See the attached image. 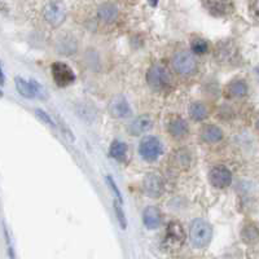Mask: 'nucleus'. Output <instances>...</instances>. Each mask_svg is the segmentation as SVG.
<instances>
[{
  "instance_id": "nucleus-1",
  "label": "nucleus",
  "mask_w": 259,
  "mask_h": 259,
  "mask_svg": "<svg viewBox=\"0 0 259 259\" xmlns=\"http://www.w3.org/2000/svg\"><path fill=\"white\" fill-rule=\"evenodd\" d=\"M212 237V228L209 222L203 219H194L189 228V240L194 247L202 249L210 244Z\"/></svg>"
},
{
  "instance_id": "nucleus-2",
  "label": "nucleus",
  "mask_w": 259,
  "mask_h": 259,
  "mask_svg": "<svg viewBox=\"0 0 259 259\" xmlns=\"http://www.w3.org/2000/svg\"><path fill=\"white\" fill-rule=\"evenodd\" d=\"M162 148L161 142L154 136H147L142 140L140 145H139V154L144 161L153 162L159 158L162 154Z\"/></svg>"
},
{
  "instance_id": "nucleus-3",
  "label": "nucleus",
  "mask_w": 259,
  "mask_h": 259,
  "mask_svg": "<svg viewBox=\"0 0 259 259\" xmlns=\"http://www.w3.org/2000/svg\"><path fill=\"white\" fill-rule=\"evenodd\" d=\"M170 73L162 65H153L147 73V82L153 90H163L170 84Z\"/></svg>"
},
{
  "instance_id": "nucleus-4",
  "label": "nucleus",
  "mask_w": 259,
  "mask_h": 259,
  "mask_svg": "<svg viewBox=\"0 0 259 259\" xmlns=\"http://www.w3.org/2000/svg\"><path fill=\"white\" fill-rule=\"evenodd\" d=\"M172 66H174L177 73L183 74V75H189V74H193L197 70V61L192 53L182 51V52L175 53L174 57H172Z\"/></svg>"
},
{
  "instance_id": "nucleus-5",
  "label": "nucleus",
  "mask_w": 259,
  "mask_h": 259,
  "mask_svg": "<svg viewBox=\"0 0 259 259\" xmlns=\"http://www.w3.org/2000/svg\"><path fill=\"white\" fill-rule=\"evenodd\" d=\"M184 241H186V232L183 230L182 224L178 222H171L166 230L163 246L171 250H177L184 244Z\"/></svg>"
},
{
  "instance_id": "nucleus-6",
  "label": "nucleus",
  "mask_w": 259,
  "mask_h": 259,
  "mask_svg": "<svg viewBox=\"0 0 259 259\" xmlns=\"http://www.w3.org/2000/svg\"><path fill=\"white\" fill-rule=\"evenodd\" d=\"M51 73L53 80L59 87H68L75 82V74L69 65L64 62H53L51 65Z\"/></svg>"
},
{
  "instance_id": "nucleus-7",
  "label": "nucleus",
  "mask_w": 259,
  "mask_h": 259,
  "mask_svg": "<svg viewBox=\"0 0 259 259\" xmlns=\"http://www.w3.org/2000/svg\"><path fill=\"white\" fill-rule=\"evenodd\" d=\"M16 89L21 96L26 97V99H35V97L46 96V90L39 84L36 80H26L21 77L15 78Z\"/></svg>"
},
{
  "instance_id": "nucleus-8",
  "label": "nucleus",
  "mask_w": 259,
  "mask_h": 259,
  "mask_svg": "<svg viewBox=\"0 0 259 259\" xmlns=\"http://www.w3.org/2000/svg\"><path fill=\"white\" fill-rule=\"evenodd\" d=\"M46 21L52 27H59L65 21V8L64 4L60 2H50L46 4L43 11Z\"/></svg>"
},
{
  "instance_id": "nucleus-9",
  "label": "nucleus",
  "mask_w": 259,
  "mask_h": 259,
  "mask_svg": "<svg viewBox=\"0 0 259 259\" xmlns=\"http://www.w3.org/2000/svg\"><path fill=\"white\" fill-rule=\"evenodd\" d=\"M143 184H144L145 193L152 198L159 197L163 193V189H165V182H163L161 175L157 174V172H149L144 178Z\"/></svg>"
},
{
  "instance_id": "nucleus-10",
  "label": "nucleus",
  "mask_w": 259,
  "mask_h": 259,
  "mask_svg": "<svg viewBox=\"0 0 259 259\" xmlns=\"http://www.w3.org/2000/svg\"><path fill=\"white\" fill-rule=\"evenodd\" d=\"M108 109H109V113L112 114V117L114 118H127L133 114V110H131V106H130L128 101L122 95H118V96L113 97L112 100H110Z\"/></svg>"
},
{
  "instance_id": "nucleus-11",
  "label": "nucleus",
  "mask_w": 259,
  "mask_h": 259,
  "mask_svg": "<svg viewBox=\"0 0 259 259\" xmlns=\"http://www.w3.org/2000/svg\"><path fill=\"white\" fill-rule=\"evenodd\" d=\"M209 179L215 188H227L232 183V174L224 166H217L210 171Z\"/></svg>"
},
{
  "instance_id": "nucleus-12",
  "label": "nucleus",
  "mask_w": 259,
  "mask_h": 259,
  "mask_svg": "<svg viewBox=\"0 0 259 259\" xmlns=\"http://www.w3.org/2000/svg\"><path fill=\"white\" fill-rule=\"evenodd\" d=\"M162 214L158 207L148 206L143 212V222L148 230H157L161 226Z\"/></svg>"
},
{
  "instance_id": "nucleus-13",
  "label": "nucleus",
  "mask_w": 259,
  "mask_h": 259,
  "mask_svg": "<svg viewBox=\"0 0 259 259\" xmlns=\"http://www.w3.org/2000/svg\"><path fill=\"white\" fill-rule=\"evenodd\" d=\"M203 6L212 16L222 17V16L230 15L233 9V3L231 2H203Z\"/></svg>"
},
{
  "instance_id": "nucleus-14",
  "label": "nucleus",
  "mask_w": 259,
  "mask_h": 259,
  "mask_svg": "<svg viewBox=\"0 0 259 259\" xmlns=\"http://www.w3.org/2000/svg\"><path fill=\"white\" fill-rule=\"evenodd\" d=\"M236 53V48L231 40L221 41L217 45V50H215V57L221 62H226L232 60L233 55Z\"/></svg>"
},
{
  "instance_id": "nucleus-15",
  "label": "nucleus",
  "mask_w": 259,
  "mask_h": 259,
  "mask_svg": "<svg viewBox=\"0 0 259 259\" xmlns=\"http://www.w3.org/2000/svg\"><path fill=\"white\" fill-rule=\"evenodd\" d=\"M153 126V122L150 119V117L148 115H142V117L136 118L135 121L128 126V131L131 135H142V134L147 133L152 128Z\"/></svg>"
},
{
  "instance_id": "nucleus-16",
  "label": "nucleus",
  "mask_w": 259,
  "mask_h": 259,
  "mask_svg": "<svg viewBox=\"0 0 259 259\" xmlns=\"http://www.w3.org/2000/svg\"><path fill=\"white\" fill-rule=\"evenodd\" d=\"M118 16V8L113 3H104L99 7L97 11V17L101 22L105 24H112L114 22Z\"/></svg>"
},
{
  "instance_id": "nucleus-17",
  "label": "nucleus",
  "mask_w": 259,
  "mask_h": 259,
  "mask_svg": "<svg viewBox=\"0 0 259 259\" xmlns=\"http://www.w3.org/2000/svg\"><path fill=\"white\" fill-rule=\"evenodd\" d=\"M189 127L183 118H175L168 123V133L175 139H182L188 134Z\"/></svg>"
},
{
  "instance_id": "nucleus-18",
  "label": "nucleus",
  "mask_w": 259,
  "mask_h": 259,
  "mask_svg": "<svg viewBox=\"0 0 259 259\" xmlns=\"http://www.w3.org/2000/svg\"><path fill=\"white\" fill-rule=\"evenodd\" d=\"M201 136H202L203 142L206 143H218L223 139V131L219 128L218 126L214 124H207L201 131Z\"/></svg>"
},
{
  "instance_id": "nucleus-19",
  "label": "nucleus",
  "mask_w": 259,
  "mask_h": 259,
  "mask_svg": "<svg viewBox=\"0 0 259 259\" xmlns=\"http://www.w3.org/2000/svg\"><path fill=\"white\" fill-rule=\"evenodd\" d=\"M171 163L180 170H187L189 167V163H191V154L186 149L177 150L171 157Z\"/></svg>"
},
{
  "instance_id": "nucleus-20",
  "label": "nucleus",
  "mask_w": 259,
  "mask_h": 259,
  "mask_svg": "<svg viewBox=\"0 0 259 259\" xmlns=\"http://www.w3.org/2000/svg\"><path fill=\"white\" fill-rule=\"evenodd\" d=\"M226 91L230 97H244L247 94V84L244 80H233L227 85Z\"/></svg>"
},
{
  "instance_id": "nucleus-21",
  "label": "nucleus",
  "mask_w": 259,
  "mask_h": 259,
  "mask_svg": "<svg viewBox=\"0 0 259 259\" xmlns=\"http://www.w3.org/2000/svg\"><path fill=\"white\" fill-rule=\"evenodd\" d=\"M127 150H128V148H127L126 143L121 142V140H114L110 145L109 154L110 157L118 159V161H123L126 158Z\"/></svg>"
},
{
  "instance_id": "nucleus-22",
  "label": "nucleus",
  "mask_w": 259,
  "mask_h": 259,
  "mask_svg": "<svg viewBox=\"0 0 259 259\" xmlns=\"http://www.w3.org/2000/svg\"><path fill=\"white\" fill-rule=\"evenodd\" d=\"M189 114L194 121H203L209 115V112L202 103H193L189 108Z\"/></svg>"
},
{
  "instance_id": "nucleus-23",
  "label": "nucleus",
  "mask_w": 259,
  "mask_h": 259,
  "mask_svg": "<svg viewBox=\"0 0 259 259\" xmlns=\"http://www.w3.org/2000/svg\"><path fill=\"white\" fill-rule=\"evenodd\" d=\"M191 48L194 53H197V55H203V53H206L209 51V45H207V41L205 39H193L191 43Z\"/></svg>"
},
{
  "instance_id": "nucleus-24",
  "label": "nucleus",
  "mask_w": 259,
  "mask_h": 259,
  "mask_svg": "<svg viewBox=\"0 0 259 259\" xmlns=\"http://www.w3.org/2000/svg\"><path fill=\"white\" fill-rule=\"evenodd\" d=\"M114 211H115V217H117L118 222H119V226H121L122 230H126L127 228V221L126 217H124L123 209H122L121 202H117L114 201Z\"/></svg>"
},
{
  "instance_id": "nucleus-25",
  "label": "nucleus",
  "mask_w": 259,
  "mask_h": 259,
  "mask_svg": "<svg viewBox=\"0 0 259 259\" xmlns=\"http://www.w3.org/2000/svg\"><path fill=\"white\" fill-rule=\"evenodd\" d=\"M106 182H108L109 187H110V188H112V191L115 193V196H117V198H118V200H119V202L122 203V194H121V192H119V189H118L117 184H115V182H114V180H113V178L110 177V175H108V177H106Z\"/></svg>"
},
{
  "instance_id": "nucleus-26",
  "label": "nucleus",
  "mask_w": 259,
  "mask_h": 259,
  "mask_svg": "<svg viewBox=\"0 0 259 259\" xmlns=\"http://www.w3.org/2000/svg\"><path fill=\"white\" fill-rule=\"evenodd\" d=\"M35 114L38 115V117L40 118V121H43V122H45V123L50 124V126H52V127L55 126V123H53V121H52V119H51V117L46 112H43V110H40V109H36L35 110Z\"/></svg>"
},
{
  "instance_id": "nucleus-27",
  "label": "nucleus",
  "mask_w": 259,
  "mask_h": 259,
  "mask_svg": "<svg viewBox=\"0 0 259 259\" xmlns=\"http://www.w3.org/2000/svg\"><path fill=\"white\" fill-rule=\"evenodd\" d=\"M4 82H6V77H4L3 69H2V65H0V84L3 85Z\"/></svg>"
}]
</instances>
